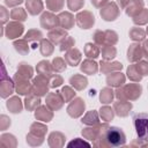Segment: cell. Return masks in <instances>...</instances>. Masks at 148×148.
Segmentation results:
<instances>
[{"label": "cell", "mask_w": 148, "mask_h": 148, "mask_svg": "<svg viewBox=\"0 0 148 148\" xmlns=\"http://www.w3.org/2000/svg\"><path fill=\"white\" fill-rule=\"evenodd\" d=\"M133 123L138 138L141 141L148 142V113H135L133 117Z\"/></svg>", "instance_id": "1"}, {"label": "cell", "mask_w": 148, "mask_h": 148, "mask_svg": "<svg viewBox=\"0 0 148 148\" xmlns=\"http://www.w3.org/2000/svg\"><path fill=\"white\" fill-rule=\"evenodd\" d=\"M68 147H77V146H87V147H89L90 145L88 143V142H86V141H83V140H81V139H75V140H73V141H71L68 145H67Z\"/></svg>", "instance_id": "3"}, {"label": "cell", "mask_w": 148, "mask_h": 148, "mask_svg": "<svg viewBox=\"0 0 148 148\" xmlns=\"http://www.w3.org/2000/svg\"><path fill=\"white\" fill-rule=\"evenodd\" d=\"M106 140L112 146H123L126 141L124 132L118 127H110L106 132Z\"/></svg>", "instance_id": "2"}]
</instances>
